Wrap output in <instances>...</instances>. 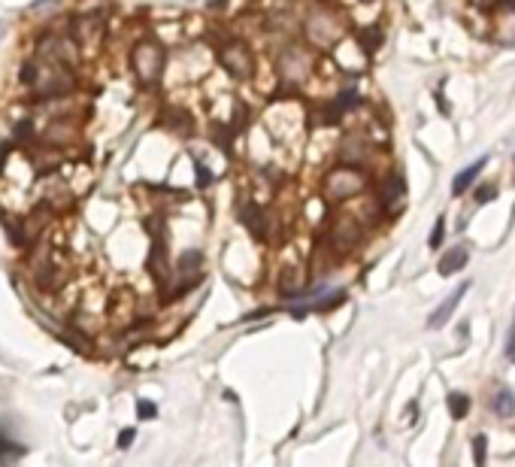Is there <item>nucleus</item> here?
<instances>
[{
	"label": "nucleus",
	"mask_w": 515,
	"mask_h": 467,
	"mask_svg": "<svg viewBox=\"0 0 515 467\" xmlns=\"http://www.w3.org/2000/svg\"><path fill=\"white\" fill-rule=\"evenodd\" d=\"M134 70L136 76H140L146 85H152V82H158L161 70H164V49L155 40H146L134 49Z\"/></svg>",
	"instance_id": "f03ea898"
},
{
	"label": "nucleus",
	"mask_w": 515,
	"mask_h": 467,
	"mask_svg": "<svg viewBox=\"0 0 515 467\" xmlns=\"http://www.w3.org/2000/svg\"><path fill=\"white\" fill-rule=\"evenodd\" d=\"M449 410H452L455 419H464L467 410H470V398L461 395V391H452V395H449Z\"/></svg>",
	"instance_id": "9d476101"
},
{
	"label": "nucleus",
	"mask_w": 515,
	"mask_h": 467,
	"mask_svg": "<svg viewBox=\"0 0 515 467\" xmlns=\"http://www.w3.org/2000/svg\"><path fill=\"white\" fill-rule=\"evenodd\" d=\"M494 195H498L494 188H479V191H476V200H479V204H485V200L494 197Z\"/></svg>",
	"instance_id": "aec40b11"
},
{
	"label": "nucleus",
	"mask_w": 515,
	"mask_h": 467,
	"mask_svg": "<svg viewBox=\"0 0 515 467\" xmlns=\"http://www.w3.org/2000/svg\"><path fill=\"white\" fill-rule=\"evenodd\" d=\"M13 449H15V446L9 443V440H3V437H0V459H3L6 452H13Z\"/></svg>",
	"instance_id": "4be33fe9"
},
{
	"label": "nucleus",
	"mask_w": 515,
	"mask_h": 467,
	"mask_svg": "<svg viewBox=\"0 0 515 467\" xmlns=\"http://www.w3.org/2000/svg\"><path fill=\"white\" fill-rule=\"evenodd\" d=\"M473 455H476V464H485V437H473Z\"/></svg>",
	"instance_id": "2eb2a0df"
},
{
	"label": "nucleus",
	"mask_w": 515,
	"mask_h": 467,
	"mask_svg": "<svg viewBox=\"0 0 515 467\" xmlns=\"http://www.w3.org/2000/svg\"><path fill=\"white\" fill-rule=\"evenodd\" d=\"M76 91V73L73 64L64 61H43L40 73L34 79V97L36 100H58Z\"/></svg>",
	"instance_id": "f257e3e1"
},
{
	"label": "nucleus",
	"mask_w": 515,
	"mask_h": 467,
	"mask_svg": "<svg viewBox=\"0 0 515 467\" xmlns=\"http://www.w3.org/2000/svg\"><path fill=\"white\" fill-rule=\"evenodd\" d=\"M467 258H470L467 246H455V249H449V252L443 255V258H439V273H443V277H449V273L461 270L464 264H467Z\"/></svg>",
	"instance_id": "0eeeda50"
},
{
	"label": "nucleus",
	"mask_w": 515,
	"mask_h": 467,
	"mask_svg": "<svg viewBox=\"0 0 515 467\" xmlns=\"http://www.w3.org/2000/svg\"><path fill=\"white\" fill-rule=\"evenodd\" d=\"M337 104H339V109L346 113V109H355L358 104H361V97H358L355 91H346V95H339V97H337Z\"/></svg>",
	"instance_id": "4468645a"
},
{
	"label": "nucleus",
	"mask_w": 515,
	"mask_h": 467,
	"mask_svg": "<svg viewBox=\"0 0 515 467\" xmlns=\"http://www.w3.org/2000/svg\"><path fill=\"white\" fill-rule=\"evenodd\" d=\"M213 140H216L218 146H222V149H231V131H227L225 125H222V131H216V134H213Z\"/></svg>",
	"instance_id": "dca6fc26"
},
{
	"label": "nucleus",
	"mask_w": 515,
	"mask_h": 467,
	"mask_svg": "<svg viewBox=\"0 0 515 467\" xmlns=\"http://www.w3.org/2000/svg\"><path fill=\"white\" fill-rule=\"evenodd\" d=\"M403 197V179L400 176H391L385 182V191H382V200L385 204H391V200H400Z\"/></svg>",
	"instance_id": "9b49d317"
},
{
	"label": "nucleus",
	"mask_w": 515,
	"mask_h": 467,
	"mask_svg": "<svg viewBox=\"0 0 515 467\" xmlns=\"http://www.w3.org/2000/svg\"><path fill=\"white\" fill-rule=\"evenodd\" d=\"M494 410H498L500 416H512V413H515V398H512V391H498V398H494Z\"/></svg>",
	"instance_id": "f8f14e48"
},
{
	"label": "nucleus",
	"mask_w": 515,
	"mask_h": 467,
	"mask_svg": "<svg viewBox=\"0 0 515 467\" xmlns=\"http://www.w3.org/2000/svg\"><path fill=\"white\" fill-rule=\"evenodd\" d=\"M498 6H503V9H515V0H498Z\"/></svg>",
	"instance_id": "5701e85b"
},
{
	"label": "nucleus",
	"mask_w": 515,
	"mask_h": 467,
	"mask_svg": "<svg viewBox=\"0 0 515 467\" xmlns=\"http://www.w3.org/2000/svg\"><path fill=\"white\" fill-rule=\"evenodd\" d=\"M358 237H361V231H358V225L348 222V218H346V222H337L334 231H330V240H334L337 249H348V246H355Z\"/></svg>",
	"instance_id": "423d86ee"
},
{
	"label": "nucleus",
	"mask_w": 515,
	"mask_h": 467,
	"mask_svg": "<svg viewBox=\"0 0 515 467\" xmlns=\"http://www.w3.org/2000/svg\"><path fill=\"white\" fill-rule=\"evenodd\" d=\"M197 176H200V179H197L200 186H209V182H213V173H209L206 167H197Z\"/></svg>",
	"instance_id": "6ab92c4d"
},
{
	"label": "nucleus",
	"mask_w": 515,
	"mask_h": 467,
	"mask_svg": "<svg viewBox=\"0 0 515 467\" xmlns=\"http://www.w3.org/2000/svg\"><path fill=\"white\" fill-rule=\"evenodd\" d=\"M443 225H446L443 218H437V222H434V231H430V240H428L430 249H439V243H443V237H446V228Z\"/></svg>",
	"instance_id": "ddd939ff"
},
{
	"label": "nucleus",
	"mask_w": 515,
	"mask_h": 467,
	"mask_svg": "<svg viewBox=\"0 0 515 467\" xmlns=\"http://www.w3.org/2000/svg\"><path fill=\"white\" fill-rule=\"evenodd\" d=\"M240 216H243V222L249 225V231L255 234V237H264V213L258 209L255 204H246L243 209H240Z\"/></svg>",
	"instance_id": "1a4fd4ad"
},
{
	"label": "nucleus",
	"mask_w": 515,
	"mask_h": 467,
	"mask_svg": "<svg viewBox=\"0 0 515 467\" xmlns=\"http://www.w3.org/2000/svg\"><path fill=\"white\" fill-rule=\"evenodd\" d=\"M364 188V176L358 170H352V167H343V170H334L327 176V195L330 197H352V195H358V191Z\"/></svg>",
	"instance_id": "7ed1b4c3"
},
{
	"label": "nucleus",
	"mask_w": 515,
	"mask_h": 467,
	"mask_svg": "<svg viewBox=\"0 0 515 467\" xmlns=\"http://www.w3.org/2000/svg\"><path fill=\"white\" fill-rule=\"evenodd\" d=\"M482 167H485V158L473 161L467 170H461V173H458V176H455V182H452V191H455V195H464V191H467V188H470L473 182H476V176H479V173H482Z\"/></svg>",
	"instance_id": "6e6552de"
},
{
	"label": "nucleus",
	"mask_w": 515,
	"mask_h": 467,
	"mask_svg": "<svg viewBox=\"0 0 515 467\" xmlns=\"http://www.w3.org/2000/svg\"><path fill=\"white\" fill-rule=\"evenodd\" d=\"M222 67L231 73L234 79H246V76H249L252 64H249V52H246L243 43L225 46V49H222Z\"/></svg>",
	"instance_id": "20e7f679"
},
{
	"label": "nucleus",
	"mask_w": 515,
	"mask_h": 467,
	"mask_svg": "<svg viewBox=\"0 0 515 467\" xmlns=\"http://www.w3.org/2000/svg\"><path fill=\"white\" fill-rule=\"evenodd\" d=\"M134 437H136V431H134V428H127V431H122V434H118V446H122V449H127Z\"/></svg>",
	"instance_id": "a211bd4d"
},
{
	"label": "nucleus",
	"mask_w": 515,
	"mask_h": 467,
	"mask_svg": "<svg viewBox=\"0 0 515 467\" xmlns=\"http://www.w3.org/2000/svg\"><path fill=\"white\" fill-rule=\"evenodd\" d=\"M476 4H498V0H476Z\"/></svg>",
	"instance_id": "b1692460"
},
{
	"label": "nucleus",
	"mask_w": 515,
	"mask_h": 467,
	"mask_svg": "<svg viewBox=\"0 0 515 467\" xmlns=\"http://www.w3.org/2000/svg\"><path fill=\"white\" fill-rule=\"evenodd\" d=\"M467 288H470V282H464V286H458L452 295H449L443 304H439L434 313H430V319H428V328H439V325H446L449 322V316L455 313V307H458V300H461L464 295H467Z\"/></svg>",
	"instance_id": "39448f33"
},
{
	"label": "nucleus",
	"mask_w": 515,
	"mask_h": 467,
	"mask_svg": "<svg viewBox=\"0 0 515 467\" xmlns=\"http://www.w3.org/2000/svg\"><path fill=\"white\" fill-rule=\"evenodd\" d=\"M136 413H140V419H152L158 410H155V404H149V400H140V404H136Z\"/></svg>",
	"instance_id": "f3484780"
},
{
	"label": "nucleus",
	"mask_w": 515,
	"mask_h": 467,
	"mask_svg": "<svg viewBox=\"0 0 515 467\" xmlns=\"http://www.w3.org/2000/svg\"><path fill=\"white\" fill-rule=\"evenodd\" d=\"M507 355L515 361V325H512V331H509V346H507Z\"/></svg>",
	"instance_id": "412c9836"
}]
</instances>
